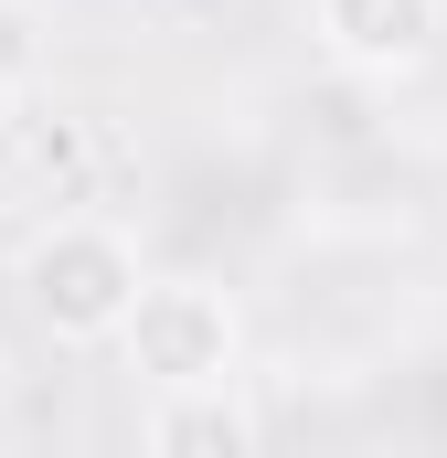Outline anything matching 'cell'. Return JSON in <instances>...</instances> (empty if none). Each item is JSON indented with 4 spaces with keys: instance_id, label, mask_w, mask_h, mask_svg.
Listing matches in <instances>:
<instances>
[{
    "instance_id": "1",
    "label": "cell",
    "mask_w": 447,
    "mask_h": 458,
    "mask_svg": "<svg viewBox=\"0 0 447 458\" xmlns=\"http://www.w3.org/2000/svg\"><path fill=\"white\" fill-rule=\"evenodd\" d=\"M11 288H21L32 331H54L64 352H117L139 288H149V267H139V234L128 225H107V214H54V225H32Z\"/></svg>"
},
{
    "instance_id": "2",
    "label": "cell",
    "mask_w": 447,
    "mask_h": 458,
    "mask_svg": "<svg viewBox=\"0 0 447 458\" xmlns=\"http://www.w3.org/2000/svg\"><path fill=\"white\" fill-rule=\"evenodd\" d=\"M117 362L139 373V394H160V384H224L245 362V320H234V299L214 277H149L139 310H128V331H117Z\"/></svg>"
},
{
    "instance_id": "3",
    "label": "cell",
    "mask_w": 447,
    "mask_h": 458,
    "mask_svg": "<svg viewBox=\"0 0 447 458\" xmlns=\"http://www.w3.org/2000/svg\"><path fill=\"white\" fill-rule=\"evenodd\" d=\"M309 32H320V54H331L341 75L405 86V75H426V54H437L447 0H309Z\"/></svg>"
},
{
    "instance_id": "4",
    "label": "cell",
    "mask_w": 447,
    "mask_h": 458,
    "mask_svg": "<svg viewBox=\"0 0 447 458\" xmlns=\"http://www.w3.org/2000/svg\"><path fill=\"white\" fill-rule=\"evenodd\" d=\"M139 448L149 458H256L266 448V416L256 394L224 373V384H160L139 405Z\"/></svg>"
},
{
    "instance_id": "5",
    "label": "cell",
    "mask_w": 447,
    "mask_h": 458,
    "mask_svg": "<svg viewBox=\"0 0 447 458\" xmlns=\"http://www.w3.org/2000/svg\"><path fill=\"white\" fill-rule=\"evenodd\" d=\"M32 86H43V11L0 0V107H21Z\"/></svg>"
}]
</instances>
